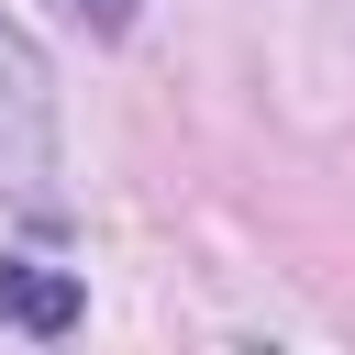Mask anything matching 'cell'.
Segmentation results:
<instances>
[{"instance_id": "3", "label": "cell", "mask_w": 355, "mask_h": 355, "mask_svg": "<svg viewBox=\"0 0 355 355\" xmlns=\"http://www.w3.org/2000/svg\"><path fill=\"white\" fill-rule=\"evenodd\" d=\"M67 11H78L89 33H122V22H133V0H67Z\"/></svg>"}, {"instance_id": "2", "label": "cell", "mask_w": 355, "mask_h": 355, "mask_svg": "<svg viewBox=\"0 0 355 355\" xmlns=\"http://www.w3.org/2000/svg\"><path fill=\"white\" fill-rule=\"evenodd\" d=\"M0 322L11 333H67L78 322V277L67 266H33V255H0Z\"/></svg>"}, {"instance_id": "1", "label": "cell", "mask_w": 355, "mask_h": 355, "mask_svg": "<svg viewBox=\"0 0 355 355\" xmlns=\"http://www.w3.org/2000/svg\"><path fill=\"white\" fill-rule=\"evenodd\" d=\"M55 166V78L22 22H0V200H33Z\"/></svg>"}]
</instances>
